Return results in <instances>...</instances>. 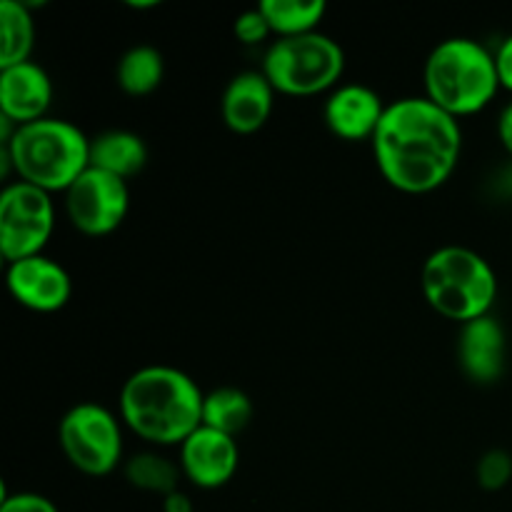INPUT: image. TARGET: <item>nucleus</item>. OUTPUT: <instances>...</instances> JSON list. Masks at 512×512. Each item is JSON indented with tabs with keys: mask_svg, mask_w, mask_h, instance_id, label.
<instances>
[{
	"mask_svg": "<svg viewBox=\"0 0 512 512\" xmlns=\"http://www.w3.org/2000/svg\"><path fill=\"white\" fill-rule=\"evenodd\" d=\"M380 175L410 195L433 193L448 183L463 153L458 118L428 98H400L385 108L373 135Z\"/></svg>",
	"mask_w": 512,
	"mask_h": 512,
	"instance_id": "f257e3e1",
	"label": "nucleus"
},
{
	"mask_svg": "<svg viewBox=\"0 0 512 512\" xmlns=\"http://www.w3.org/2000/svg\"><path fill=\"white\" fill-rule=\"evenodd\" d=\"M198 383L170 365H148L125 380L120 415L125 425L155 445H183L203 425Z\"/></svg>",
	"mask_w": 512,
	"mask_h": 512,
	"instance_id": "f03ea898",
	"label": "nucleus"
},
{
	"mask_svg": "<svg viewBox=\"0 0 512 512\" xmlns=\"http://www.w3.org/2000/svg\"><path fill=\"white\" fill-rule=\"evenodd\" d=\"M8 168L45 193H65L90 168V140L70 120L43 118L18 125L3 143V173Z\"/></svg>",
	"mask_w": 512,
	"mask_h": 512,
	"instance_id": "7ed1b4c3",
	"label": "nucleus"
},
{
	"mask_svg": "<svg viewBox=\"0 0 512 512\" xmlns=\"http://www.w3.org/2000/svg\"><path fill=\"white\" fill-rule=\"evenodd\" d=\"M500 90L495 53L473 38H448L425 60V98L453 118L480 113Z\"/></svg>",
	"mask_w": 512,
	"mask_h": 512,
	"instance_id": "20e7f679",
	"label": "nucleus"
},
{
	"mask_svg": "<svg viewBox=\"0 0 512 512\" xmlns=\"http://www.w3.org/2000/svg\"><path fill=\"white\" fill-rule=\"evenodd\" d=\"M420 288L435 313L460 325L490 315L498 298L493 265L463 245H445L430 253L420 270Z\"/></svg>",
	"mask_w": 512,
	"mask_h": 512,
	"instance_id": "39448f33",
	"label": "nucleus"
},
{
	"mask_svg": "<svg viewBox=\"0 0 512 512\" xmlns=\"http://www.w3.org/2000/svg\"><path fill=\"white\" fill-rule=\"evenodd\" d=\"M345 70V53L330 35L278 38L263 58V75L285 95H318L333 88Z\"/></svg>",
	"mask_w": 512,
	"mask_h": 512,
	"instance_id": "423d86ee",
	"label": "nucleus"
},
{
	"mask_svg": "<svg viewBox=\"0 0 512 512\" xmlns=\"http://www.w3.org/2000/svg\"><path fill=\"white\" fill-rule=\"evenodd\" d=\"M58 440L70 465L93 478L110 475L123 458L118 418L98 403L73 405L60 420Z\"/></svg>",
	"mask_w": 512,
	"mask_h": 512,
	"instance_id": "0eeeda50",
	"label": "nucleus"
},
{
	"mask_svg": "<svg viewBox=\"0 0 512 512\" xmlns=\"http://www.w3.org/2000/svg\"><path fill=\"white\" fill-rule=\"evenodd\" d=\"M55 225L50 193L35 185L10 183L0 193V253L8 263L43 255Z\"/></svg>",
	"mask_w": 512,
	"mask_h": 512,
	"instance_id": "6e6552de",
	"label": "nucleus"
},
{
	"mask_svg": "<svg viewBox=\"0 0 512 512\" xmlns=\"http://www.w3.org/2000/svg\"><path fill=\"white\" fill-rule=\"evenodd\" d=\"M130 208V190L123 178L105 173L90 165L68 190H65V210L80 233L110 235L123 225Z\"/></svg>",
	"mask_w": 512,
	"mask_h": 512,
	"instance_id": "1a4fd4ad",
	"label": "nucleus"
},
{
	"mask_svg": "<svg viewBox=\"0 0 512 512\" xmlns=\"http://www.w3.org/2000/svg\"><path fill=\"white\" fill-rule=\"evenodd\" d=\"M5 283L15 303L35 313H55L65 308L73 293L68 270L48 255H33L8 263Z\"/></svg>",
	"mask_w": 512,
	"mask_h": 512,
	"instance_id": "9d476101",
	"label": "nucleus"
},
{
	"mask_svg": "<svg viewBox=\"0 0 512 512\" xmlns=\"http://www.w3.org/2000/svg\"><path fill=\"white\" fill-rule=\"evenodd\" d=\"M240 465V450L235 438L220 430L200 425L180 445V470L193 485L203 490L223 488L230 483Z\"/></svg>",
	"mask_w": 512,
	"mask_h": 512,
	"instance_id": "9b49d317",
	"label": "nucleus"
},
{
	"mask_svg": "<svg viewBox=\"0 0 512 512\" xmlns=\"http://www.w3.org/2000/svg\"><path fill=\"white\" fill-rule=\"evenodd\" d=\"M53 83L45 68L33 60L0 68V118L15 125H28L48 118Z\"/></svg>",
	"mask_w": 512,
	"mask_h": 512,
	"instance_id": "f8f14e48",
	"label": "nucleus"
},
{
	"mask_svg": "<svg viewBox=\"0 0 512 512\" xmlns=\"http://www.w3.org/2000/svg\"><path fill=\"white\" fill-rule=\"evenodd\" d=\"M388 105L383 103L373 88L363 83L340 85L328 100H325V123L330 133L348 143L358 140H373L380 120Z\"/></svg>",
	"mask_w": 512,
	"mask_h": 512,
	"instance_id": "ddd939ff",
	"label": "nucleus"
},
{
	"mask_svg": "<svg viewBox=\"0 0 512 512\" xmlns=\"http://www.w3.org/2000/svg\"><path fill=\"white\" fill-rule=\"evenodd\" d=\"M505 330L498 318L470 320L460 328L458 360L463 373L473 383L490 385L503 378L505 373Z\"/></svg>",
	"mask_w": 512,
	"mask_h": 512,
	"instance_id": "4468645a",
	"label": "nucleus"
},
{
	"mask_svg": "<svg viewBox=\"0 0 512 512\" xmlns=\"http://www.w3.org/2000/svg\"><path fill=\"white\" fill-rule=\"evenodd\" d=\"M273 95L275 88L265 78L263 70L260 73H255V70L238 73L230 80L223 100H220L225 125L238 135L258 133L273 113Z\"/></svg>",
	"mask_w": 512,
	"mask_h": 512,
	"instance_id": "2eb2a0df",
	"label": "nucleus"
},
{
	"mask_svg": "<svg viewBox=\"0 0 512 512\" xmlns=\"http://www.w3.org/2000/svg\"><path fill=\"white\" fill-rule=\"evenodd\" d=\"M148 163V148L140 135L130 130H108L90 140V165L115 178H133Z\"/></svg>",
	"mask_w": 512,
	"mask_h": 512,
	"instance_id": "dca6fc26",
	"label": "nucleus"
},
{
	"mask_svg": "<svg viewBox=\"0 0 512 512\" xmlns=\"http://www.w3.org/2000/svg\"><path fill=\"white\" fill-rule=\"evenodd\" d=\"M0 68H10L30 60L35 45V20L28 3L3 0L0 3Z\"/></svg>",
	"mask_w": 512,
	"mask_h": 512,
	"instance_id": "f3484780",
	"label": "nucleus"
},
{
	"mask_svg": "<svg viewBox=\"0 0 512 512\" xmlns=\"http://www.w3.org/2000/svg\"><path fill=\"white\" fill-rule=\"evenodd\" d=\"M163 75L165 60L153 45H135V48L125 50L123 58L118 60V70H115V78H118L123 93L133 95V98L155 93L163 83Z\"/></svg>",
	"mask_w": 512,
	"mask_h": 512,
	"instance_id": "a211bd4d",
	"label": "nucleus"
},
{
	"mask_svg": "<svg viewBox=\"0 0 512 512\" xmlns=\"http://www.w3.org/2000/svg\"><path fill=\"white\" fill-rule=\"evenodd\" d=\"M258 8L268 20L273 35L295 38V35L315 33L328 5L323 0H263Z\"/></svg>",
	"mask_w": 512,
	"mask_h": 512,
	"instance_id": "6ab92c4d",
	"label": "nucleus"
},
{
	"mask_svg": "<svg viewBox=\"0 0 512 512\" xmlns=\"http://www.w3.org/2000/svg\"><path fill=\"white\" fill-rule=\"evenodd\" d=\"M253 420V400L240 388H215L203 400V425L235 435L243 433Z\"/></svg>",
	"mask_w": 512,
	"mask_h": 512,
	"instance_id": "aec40b11",
	"label": "nucleus"
},
{
	"mask_svg": "<svg viewBox=\"0 0 512 512\" xmlns=\"http://www.w3.org/2000/svg\"><path fill=\"white\" fill-rule=\"evenodd\" d=\"M183 470L158 453H138L125 463V478L133 488L155 495H170L178 490Z\"/></svg>",
	"mask_w": 512,
	"mask_h": 512,
	"instance_id": "412c9836",
	"label": "nucleus"
},
{
	"mask_svg": "<svg viewBox=\"0 0 512 512\" xmlns=\"http://www.w3.org/2000/svg\"><path fill=\"white\" fill-rule=\"evenodd\" d=\"M478 483L480 488L495 493V490H503L512 478V458L505 450H490L480 458L478 463Z\"/></svg>",
	"mask_w": 512,
	"mask_h": 512,
	"instance_id": "4be33fe9",
	"label": "nucleus"
},
{
	"mask_svg": "<svg viewBox=\"0 0 512 512\" xmlns=\"http://www.w3.org/2000/svg\"><path fill=\"white\" fill-rule=\"evenodd\" d=\"M233 33L243 45H260L268 35H273V30H270L268 20L260 13V8H253L235 18Z\"/></svg>",
	"mask_w": 512,
	"mask_h": 512,
	"instance_id": "5701e85b",
	"label": "nucleus"
},
{
	"mask_svg": "<svg viewBox=\"0 0 512 512\" xmlns=\"http://www.w3.org/2000/svg\"><path fill=\"white\" fill-rule=\"evenodd\" d=\"M0 512H60L48 498L38 493H15L8 495L3 490Z\"/></svg>",
	"mask_w": 512,
	"mask_h": 512,
	"instance_id": "b1692460",
	"label": "nucleus"
},
{
	"mask_svg": "<svg viewBox=\"0 0 512 512\" xmlns=\"http://www.w3.org/2000/svg\"><path fill=\"white\" fill-rule=\"evenodd\" d=\"M495 65H498L500 88L512 93V35H508V38L500 43V48L495 50Z\"/></svg>",
	"mask_w": 512,
	"mask_h": 512,
	"instance_id": "393cba45",
	"label": "nucleus"
},
{
	"mask_svg": "<svg viewBox=\"0 0 512 512\" xmlns=\"http://www.w3.org/2000/svg\"><path fill=\"white\" fill-rule=\"evenodd\" d=\"M498 135H500V143H503V148L512 155V103L505 105L503 113H500Z\"/></svg>",
	"mask_w": 512,
	"mask_h": 512,
	"instance_id": "a878e982",
	"label": "nucleus"
},
{
	"mask_svg": "<svg viewBox=\"0 0 512 512\" xmlns=\"http://www.w3.org/2000/svg\"><path fill=\"white\" fill-rule=\"evenodd\" d=\"M163 512H193V500L180 493V490H175V493L163 498Z\"/></svg>",
	"mask_w": 512,
	"mask_h": 512,
	"instance_id": "bb28decb",
	"label": "nucleus"
}]
</instances>
